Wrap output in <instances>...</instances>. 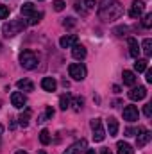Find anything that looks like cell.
Instances as JSON below:
<instances>
[{"mask_svg": "<svg viewBox=\"0 0 152 154\" xmlns=\"http://www.w3.org/2000/svg\"><path fill=\"white\" fill-rule=\"evenodd\" d=\"M122 14H123V7H122V4L116 2V0H106V2H102V5L99 7V16H100V20H104V22L118 20Z\"/></svg>", "mask_w": 152, "mask_h": 154, "instance_id": "6da1fadb", "label": "cell"}, {"mask_svg": "<svg viewBox=\"0 0 152 154\" xmlns=\"http://www.w3.org/2000/svg\"><path fill=\"white\" fill-rule=\"evenodd\" d=\"M25 22L23 20H11V22H7L5 25H4V34L9 38V36H16V34H20L23 29H25Z\"/></svg>", "mask_w": 152, "mask_h": 154, "instance_id": "7a4b0ae2", "label": "cell"}, {"mask_svg": "<svg viewBox=\"0 0 152 154\" xmlns=\"http://www.w3.org/2000/svg\"><path fill=\"white\" fill-rule=\"evenodd\" d=\"M20 65L25 68V70H34L38 66V57L34 56V52L31 50H23L20 54Z\"/></svg>", "mask_w": 152, "mask_h": 154, "instance_id": "3957f363", "label": "cell"}, {"mask_svg": "<svg viewBox=\"0 0 152 154\" xmlns=\"http://www.w3.org/2000/svg\"><path fill=\"white\" fill-rule=\"evenodd\" d=\"M90 125H91V131H93V140L95 142H102L106 138V131L102 127V120L100 118H93L90 122Z\"/></svg>", "mask_w": 152, "mask_h": 154, "instance_id": "277c9868", "label": "cell"}, {"mask_svg": "<svg viewBox=\"0 0 152 154\" xmlns=\"http://www.w3.org/2000/svg\"><path fill=\"white\" fill-rule=\"evenodd\" d=\"M68 74H70L72 79H75V81H82L86 77V66L82 63H72L68 66Z\"/></svg>", "mask_w": 152, "mask_h": 154, "instance_id": "5b68a950", "label": "cell"}, {"mask_svg": "<svg viewBox=\"0 0 152 154\" xmlns=\"http://www.w3.org/2000/svg\"><path fill=\"white\" fill-rule=\"evenodd\" d=\"M145 13V2H132L131 4V9H129V16L131 18H140L141 14Z\"/></svg>", "mask_w": 152, "mask_h": 154, "instance_id": "8992f818", "label": "cell"}, {"mask_svg": "<svg viewBox=\"0 0 152 154\" xmlns=\"http://www.w3.org/2000/svg\"><path fill=\"white\" fill-rule=\"evenodd\" d=\"M140 131V134H138V138H136V145H138V149H141V147H145L149 142H150V138H152V134H150V131H147V129H138Z\"/></svg>", "mask_w": 152, "mask_h": 154, "instance_id": "52a82bcc", "label": "cell"}, {"mask_svg": "<svg viewBox=\"0 0 152 154\" xmlns=\"http://www.w3.org/2000/svg\"><path fill=\"white\" fill-rule=\"evenodd\" d=\"M25 102H27V99H25V95H23L22 91H13V93H11V104H13L14 108L22 109V108L25 106Z\"/></svg>", "mask_w": 152, "mask_h": 154, "instance_id": "ba28073f", "label": "cell"}, {"mask_svg": "<svg viewBox=\"0 0 152 154\" xmlns=\"http://www.w3.org/2000/svg\"><path fill=\"white\" fill-rule=\"evenodd\" d=\"M138 108L136 106H125L123 108V120H127V122H136L138 120Z\"/></svg>", "mask_w": 152, "mask_h": 154, "instance_id": "9c48e42d", "label": "cell"}, {"mask_svg": "<svg viewBox=\"0 0 152 154\" xmlns=\"http://www.w3.org/2000/svg\"><path fill=\"white\" fill-rule=\"evenodd\" d=\"M147 97V88L145 86H138V88H132L129 91V99L131 100H143Z\"/></svg>", "mask_w": 152, "mask_h": 154, "instance_id": "30bf717a", "label": "cell"}, {"mask_svg": "<svg viewBox=\"0 0 152 154\" xmlns=\"http://www.w3.org/2000/svg\"><path fill=\"white\" fill-rule=\"evenodd\" d=\"M59 45L63 48H72L74 45H77V36L75 34H66V36H63L59 39Z\"/></svg>", "mask_w": 152, "mask_h": 154, "instance_id": "8fae6325", "label": "cell"}, {"mask_svg": "<svg viewBox=\"0 0 152 154\" xmlns=\"http://www.w3.org/2000/svg\"><path fill=\"white\" fill-rule=\"evenodd\" d=\"M41 88H43L45 91H56L57 82H56L54 77H43V81H41Z\"/></svg>", "mask_w": 152, "mask_h": 154, "instance_id": "7c38bea8", "label": "cell"}, {"mask_svg": "<svg viewBox=\"0 0 152 154\" xmlns=\"http://www.w3.org/2000/svg\"><path fill=\"white\" fill-rule=\"evenodd\" d=\"M82 149H86V140H81V142H77L74 145H70L63 154H79Z\"/></svg>", "mask_w": 152, "mask_h": 154, "instance_id": "4fadbf2b", "label": "cell"}, {"mask_svg": "<svg viewBox=\"0 0 152 154\" xmlns=\"http://www.w3.org/2000/svg\"><path fill=\"white\" fill-rule=\"evenodd\" d=\"M16 86H18L20 91H34V84H32L29 79H20V81L16 82Z\"/></svg>", "mask_w": 152, "mask_h": 154, "instance_id": "5bb4252c", "label": "cell"}, {"mask_svg": "<svg viewBox=\"0 0 152 154\" xmlns=\"http://www.w3.org/2000/svg\"><path fill=\"white\" fill-rule=\"evenodd\" d=\"M70 104H72V95H70V93H63V95L59 97V108H61L63 111H66V109L70 108Z\"/></svg>", "mask_w": 152, "mask_h": 154, "instance_id": "9a60e30c", "label": "cell"}, {"mask_svg": "<svg viewBox=\"0 0 152 154\" xmlns=\"http://www.w3.org/2000/svg\"><path fill=\"white\" fill-rule=\"evenodd\" d=\"M72 56H74L75 59H84V57H86V48L77 43V45L72 47Z\"/></svg>", "mask_w": 152, "mask_h": 154, "instance_id": "2e32d148", "label": "cell"}, {"mask_svg": "<svg viewBox=\"0 0 152 154\" xmlns=\"http://www.w3.org/2000/svg\"><path fill=\"white\" fill-rule=\"evenodd\" d=\"M22 14H23V16H32V14H36V5H34L32 2H25V4L22 5Z\"/></svg>", "mask_w": 152, "mask_h": 154, "instance_id": "e0dca14e", "label": "cell"}, {"mask_svg": "<svg viewBox=\"0 0 152 154\" xmlns=\"http://www.w3.org/2000/svg\"><path fill=\"white\" fill-rule=\"evenodd\" d=\"M123 84H127V86H134V82H136V75H134V72H131V70H123Z\"/></svg>", "mask_w": 152, "mask_h": 154, "instance_id": "ac0fdd59", "label": "cell"}, {"mask_svg": "<svg viewBox=\"0 0 152 154\" xmlns=\"http://www.w3.org/2000/svg\"><path fill=\"white\" fill-rule=\"evenodd\" d=\"M129 54H131L132 57H136V59H138L140 47H138V41H136L134 38H129Z\"/></svg>", "mask_w": 152, "mask_h": 154, "instance_id": "d6986e66", "label": "cell"}, {"mask_svg": "<svg viewBox=\"0 0 152 154\" xmlns=\"http://www.w3.org/2000/svg\"><path fill=\"white\" fill-rule=\"evenodd\" d=\"M108 133H109V136H116V133H118V120L113 116L108 120Z\"/></svg>", "mask_w": 152, "mask_h": 154, "instance_id": "ffe728a7", "label": "cell"}, {"mask_svg": "<svg viewBox=\"0 0 152 154\" xmlns=\"http://www.w3.org/2000/svg\"><path fill=\"white\" fill-rule=\"evenodd\" d=\"M116 149H118V154H134L132 147L129 143H125V142H118L116 143Z\"/></svg>", "mask_w": 152, "mask_h": 154, "instance_id": "44dd1931", "label": "cell"}, {"mask_svg": "<svg viewBox=\"0 0 152 154\" xmlns=\"http://www.w3.org/2000/svg\"><path fill=\"white\" fill-rule=\"evenodd\" d=\"M141 50H143V54L149 57L152 54V39L150 38H145L143 39V43H141Z\"/></svg>", "mask_w": 152, "mask_h": 154, "instance_id": "7402d4cb", "label": "cell"}, {"mask_svg": "<svg viewBox=\"0 0 152 154\" xmlns=\"http://www.w3.org/2000/svg\"><path fill=\"white\" fill-rule=\"evenodd\" d=\"M134 70H136V72H145V70H147V59H136Z\"/></svg>", "mask_w": 152, "mask_h": 154, "instance_id": "603a6c76", "label": "cell"}, {"mask_svg": "<svg viewBox=\"0 0 152 154\" xmlns=\"http://www.w3.org/2000/svg\"><path fill=\"white\" fill-rule=\"evenodd\" d=\"M39 142H41L43 145H48V143H50V133H48L47 129H43V131L39 133Z\"/></svg>", "mask_w": 152, "mask_h": 154, "instance_id": "cb8c5ba5", "label": "cell"}, {"mask_svg": "<svg viewBox=\"0 0 152 154\" xmlns=\"http://www.w3.org/2000/svg\"><path fill=\"white\" fill-rule=\"evenodd\" d=\"M29 118H31V111H25L23 115H20V118H18L20 120V125L22 127H27L29 125Z\"/></svg>", "mask_w": 152, "mask_h": 154, "instance_id": "d4e9b609", "label": "cell"}, {"mask_svg": "<svg viewBox=\"0 0 152 154\" xmlns=\"http://www.w3.org/2000/svg\"><path fill=\"white\" fill-rule=\"evenodd\" d=\"M70 106H74V109H75V111H81V109H82V106H84V100H82L81 97H77V99L72 100V104H70Z\"/></svg>", "mask_w": 152, "mask_h": 154, "instance_id": "484cf974", "label": "cell"}, {"mask_svg": "<svg viewBox=\"0 0 152 154\" xmlns=\"http://www.w3.org/2000/svg\"><path fill=\"white\" fill-rule=\"evenodd\" d=\"M74 5H75V11H77V13H81V14H86V13H88V9L84 7V2L75 0V4H74Z\"/></svg>", "mask_w": 152, "mask_h": 154, "instance_id": "4316f807", "label": "cell"}, {"mask_svg": "<svg viewBox=\"0 0 152 154\" xmlns=\"http://www.w3.org/2000/svg\"><path fill=\"white\" fill-rule=\"evenodd\" d=\"M141 23H143V27H145V29H150V25H152V14H145Z\"/></svg>", "mask_w": 152, "mask_h": 154, "instance_id": "83f0119b", "label": "cell"}, {"mask_svg": "<svg viewBox=\"0 0 152 154\" xmlns=\"http://www.w3.org/2000/svg\"><path fill=\"white\" fill-rule=\"evenodd\" d=\"M7 16H9V7L7 5H0V20H4Z\"/></svg>", "mask_w": 152, "mask_h": 154, "instance_id": "f1b7e54d", "label": "cell"}, {"mask_svg": "<svg viewBox=\"0 0 152 154\" xmlns=\"http://www.w3.org/2000/svg\"><path fill=\"white\" fill-rule=\"evenodd\" d=\"M52 5H54V9H56V11H57V13H59V11H63V9H65V2H63V0H56V2H54V4H52Z\"/></svg>", "mask_w": 152, "mask_h": 154, "instance_id": "f546056e", "label": "cell"}, {"mask_svg": "<svg viewBox=\"0 0 152 154\" xmlns=\"http://www.w3.org/2000/svg\"><path fill=\"white\" fill-rule=\"evenodd\" d=\"M41 16H43L41 13H38V14H32V16H31V20H29V23H31V25H34V23H38V22H39V18H41Z\"/></svg>", "mask_w": 152, "mask_h": 154, "instance_id": "4dcf8cb0", "label": "cell"}, {"mask_svg": "<svg viewBox=\"0 0 152 154\" xmlns=\"http://www.w3.org/2000/svg\"><path fill=\"white\" fill-rule=\"evenodd\" d=\"M143 113H145V116H147V118H150V116H152V104H145Z\"/></svg>", "mask_w": 152, "mask_h": 154, "instance_id": "1f68e13d", "label": "cell"}, {"mask_svg": "<svg viewBox=\"0 0 152 154\" xmlns=\"http://www.w3.org/2000/svg\"><path fill=\"white\" fill-rule=\"evenodd\" d=\"M114 32H116L118 36H123V34L127 32V27H116V29H114Z\"/></svg>", "mask_w": 152, "mask_h": 154, "instance_id": "d6a6232c", "label": "cell"}, {"mask_svg": "<svg viewBox=\"0 0 152 154\" xmlns=\"http://www.w3.org/2000/svg\"><path fill=\"white\" fill-rule=\"evenodd\" d=\"M63 23H65V27H74V25H75V22H74V18H66V20H65Z\"/></svg>", "mask_w": 152, "mask_h": 154, "instance_id": "836d02e7", "label": "cell"}, {"mask_svg": "<svg viewBox=\"0 0 152 154\" xmlns=\"http://www.w3.org/2000/svg\"><path fill=\"white\" fill-rule=\"evenodd\" d=\"M136 133H138V131H136V129H132V127H127V129H125V134H127V136H134Z\"/></svg>", "mask_w": 152, "mask_h": 154, "instance_id": "e575fe53", "label": "cell"}, {"mask_svg": "<svg viewBox=\"0 0 152 154\" xmlns=\"http://www.w3.org/2000/svg\"><path fill=\"white\" fill-rule=\"evenodd\" d=\"M45 116H47V118H52V116H54V109H52L50 106L47 108V111H45Z\"/></svg>", "mask_w": 152, "mask_h": 154, "instance_id": "d590c367", "label": "cell"}, {"mask_svg": "<svg viewBox=\"0 0 152 154\" xmlns=\"http://www.w3.org/2000/svg\"><path fill=\"white\" fill-rule=\"evenodd\" d=\"M95 2H97V0H84V5L91 9V7H95Z\"/></svg>", "mask_w": 152, "mask_h": 154, "instance_id": "8d00e7d4", "label": "cell"}, {"mask_svg": "<svg viewBox=\"0 0 152 154\" xmlns=\"http://www.w3.org/2000/svg\"><path fill=\"white\" fill-rule=\"evenodd\" d=\"M147 82H152V70H147Z\"/></svg>", "mask_w": 152, "mask_h": 154, "instance_id": "74e56055", "label": "cell"}, {"mask_svg": "<svg viewBox=\"0 0 152 154\" xmlns=\"http://www.w3.org/2000/svg\"><path fill=\"white\" fill-rule=\"evenodd\" d=\"M102 154H113L109 149H102Z\"/></svg>", "mask_w": 152, "mask_h": 154, "instance_id": "f35d334b", "label": "cell"}, {"mask_svg": "<svg viewBox=\"0 0 152 154\" xmlns=\"http://www.w3.org/2000/svg\"><path fill=\"white\" fill-rule=\"evenodd\" d=\"M84 154H95V151H93V149H88V151H86Z\"/></svg>", "mask_w": 152, "mask_h": 154, "instance_id": "ab89813d", "label": "cell"}, {"mask_svg": "<svg viewBox=\"0 0 152 154\" xmlns=\"http://www.w3.org/2000/svg\"><path fill=\"white\" fill-rule=\"evenodd\" d=\"M16 154H27V152H25V151H18Z\"/></svg>", "mask_w": 152, "mask_h": 154, "instance_id": "60d3db41", "label": "cell"}, {"mask_svg": "<svg viewBox=\"0 0 152 154\" xmlns=\"http://www.w3.org/2000/svg\"><path fill=\"white\" fill-rule=\"evenodd\" d=\"M38 154H47V152H45V151H39V152Z\"/></svg>", "mask_w": 152, "mask_h": 154, "instance_id": "b9f144b4", "label": "cell"}, {"mask_svg": "<svg viewBox=\"0 0 152 154\" xmlns=\"http://www.w3.org/2000/svg\"><path fill=\"white\" fill-rule=\"evenodd\" d=\"M0 133H2V125H0Z\"/></svg>", "mask_w": 152, "mask_h": 154, "instance_id": "7bdbcfd3", "label": "cell"}]
</instances>
